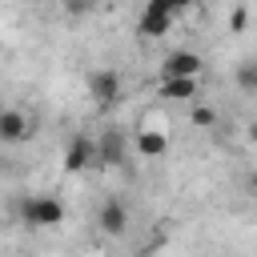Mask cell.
Returning <instances> with one entry per match:
<instances>
[{
  "instance_id": "17",
  "label": "cell",
  "mask_w": 257,
  "mask_h": 257,
  "mask_svg": "<svg viewBox=\"0 0 257 257\" xmlns=\"http://www.w3.org/2000/svg\"><path fill=\"white\" fill-rule=\"evenodd\" d=\"M173 4H177V12H181V8H189V4H197V0H173Z\"/></svg>"
},
{
  "instance_id": "15",
  "label": "cell",
  "mask_w": 257,
  "mask_h": 257,
  "mask_svg": "<svg viewBox=\"0 0 257 257\" xmlns=\"http://www.w3.org/2000/svg\"><path fill=\"white\" fill-rule=\"evenodd\" d=\"M245 185H249V193H253V197H257V169H253V173H249V181H245Z\"/></svg>"
},
{
  "instance_id": "16",
  "label": "cell",
  "mask_w": 257,
  "mask_h": 257,
  "mask_svg": "<svg viewBox=\"0 0 257 257\" xmlns=\"http://www.w3.org/2000/svg\"><path fill=\"white\" fill-rule=\"evenodd\" d=\"M249 141H253V145H257V116H253V120H249Z\"/></svg>"
},
{
  "instance_id": "7",
  "label": "cell",
  "mask_w": 257,
  "mask_h": 257,
  "mask_svg": "<svg viewBox=\"0 0 257 257\" xmlns=\"http://www.w3.org/2000/svg\"><path fill=\"white\" fill-rule=\"evenodd\" d=\"M96 229H100L104 237H120V233L128 229V209H124V201H104V205L96 209Z\"/></svg>"
},
{
  "instance_id": "13",
  "label": "cell",
  "mask_w": 257,
  "mask_h": 257,
  "mask_svg": "<svg viewBox=\"0 0 257 257\" xmlns=\"http://www.w3.org/2000/svg\"><path fill=\"white\" fill-rule=\"evenodd\" d=\"M245 24H249V8H233V16H229V28H233V32H245Z\"/></svg>"
},
{
  "instance_id": "8",
  "label": "cell",
  "mask_w": 257,
  "mask_h": 257,
  "mask_svg": "<svg viewBox=\"0 0 257 257\" xmlns=\"http://www.w3.org/2000/svg\"><path fill=\"white\" fill-rule=\"evenodd\" d=\"M201 56L197 52H189V48H181V52H169L165 60H161V76H201Z\"/></svg>"
},
{
  "instance_id": "1",
  "label": "cell",
  "mask_w": 257,
  "mask_h": 257,
  "mask_svg": "<svg viewBox=\"0 0 257 257\" xmlns=\"http://www.w3.org/2000/svg\"><path fill=\"white\" fill-rule=\"evenodd\" d=\"M20 213H24V221H28L32 229H52V225L64 221V205H60L56 197H48V193L28 197V201L20 205Z\"/></svg>"
},
{
  "instance_id": "5",
  "label": "cell",
  "mask_w": 257,
  "mask_h": 257,
  "mask_svg": "<svg viewBox=\"0 0 257 257\" xmlns=\"http://www.w3.org/2000/svg\"><path fill=\"white\" fill-rule=\"evenodd\" d=\"M92 165H96V141L84 137V133H76V137L64 145V169H68V173H84V169H92Z\"/></svg>"
},
{
  "instance_id": "14",
  "label": "cell",
  "mask_w": 257,
  "mask_h": 257,
  "mask_svg": "<svg viewBox=\"0 0 257 257\" xmlns=\"http://www.w3.org/2000/svg\"><path fill=\"white\" fill-rule=\"evenodd\" d=\"M92 4H96V0H64V12H72V16H84Z\"/></svg>"
},
{
  "instance_id": "4",
  "label": "cell",
  "mask_w": 257,
  "mask_h": 257,
  "mask_svg": "<svg viewBox=\"0 0 257 257\" xmlns=\"http://www.w3.org/2000/svg\"><path fill=\"white\" fill-rule=\"evenodd\" d=\"M124 161H128V141H124V133H116V128L100 133V137H96V165L116 169V165H124Z\"/></svg>"
},
{
  "instance_id": "3",
  "label": "cell",
  "mask_w": 257,
  "mask_h": 257,
  "mask_svg": "<svg viewBox=\"0 0 257 257\" xmlns=\"http://www.w3.org/2000/svg\"><path fill=\"white\" fill-rule=\"evenodd\" d=\"M157 96L161 100H177V104L197 100L201 96V76H161L157 80Z\"/></svg>"
},
{
  "instance_id": "6",
  "label": "cell",
  "mask_w": 257,
  "mask_h": 257,
  "mask_svg": "<svg viewBox=\"0 0 257 257\" xmlns=\"http://www.w3.org/2000/svg\"><path fill=\"white\" fill-rule=\"evenodd\" d=\"M88 96H92L96 104H112V100L120 96V76H116L112 68H96V72H88Z\"/></svg>"
},
{
  "instance_id": "2",
  "label": "cell",
  "mask_w": 257,
  "mask_h": 257,
  "mask_svg": "<svg viewBox=\"0 0 257 257\" xmlns=\"http://www.w3.org/2000/svg\"><path fill=\"white\" fill-rule=\"evenodd\" d=\"M173 16H177V4H173V0H149L137 28H141L145 40H157V36H165V32L173 28Z\"/></svg>"
},
{
  "instance_id": "12",
  "label": "cell",
  "mask_w": 257,
  "mask_h": 257,
  "mask_svg": "<svg viewBox=\"0 0 257 257\" xmlns=\"http://www.w3.org/2000/svg\"><path fill=\"white\" fill-rule=\"evenodd\" d=\"M189 120H193V128H213V124H217V112H213L209 104H197V100H193Z\"/></svg>"
},
{
  "instance_id": "10",
  "label": "cell",
  "mask_w": 257,
  "mask_h": 257,
  "mask_svg": "<svg viewBox=\"0 0 257 257\" xmlns=\"http://www.w3.org/2000/svg\"><path fill=\"white\" fill-rule=\"evenodd\" d=\"M133 145H137V157H145V161H157V157L169 153V137H165V128H141Z\"/></svg>"
},
{
  "instance_id": "11",
  "label": "cell",
  "mask_w": 257,
  "mask_h": 257,
  "mask_svg": "<svg viewBox=\"0 0 257 257\" xmlns=\"http://www.w3.org/2000/svg\"><path fill=\"white\" fill-rule=\"evenodd\" d=\"M237 84L257 96V60H241V64H237Z\"/></svg>"
},
{
  "instance_id": "9",
  "label": "cell",
  "mask_w": 257,
  "mask_h": 257,
  "mask_svg": "<svg viewBox=\"0 0 257 257\" xmlns=\"http://www.w3.org/2000/svg\"><path fill=\"white\" fill-rule=\"evenodd\" d=\"M28 137H32V120H28L20 108H4V112H0V141L20 145V141H28Z\"/></svg>"
}]
</instances>
